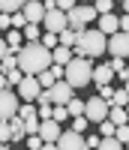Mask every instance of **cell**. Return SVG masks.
<instances>
[{
  "instance_id": "cell-28",
  "label": "cell",
  "mask_w": 129,
  "mask_h": 150,
  "mask_svg": "<svg viewBox=\"0 0 129 150\" xmlns=\"http://www.w3.org/2000/svg\"><path fill=\"white\" fill-rule=\"evenodd\" d=\"M96 150H123V147L114 141V138H99V147Z\"/></svg>"
},
{
  "instance_id": "cell-8",
  "label": "cell",
  "mask_w": 129,
  "mask_h": 150,
  "mask_svg": "<svg viewBox=\"0 0 129 150\" xmlns=\"http://www.w3.org/2000/svg\"><path fill=\"white\" fill-rule=\"evenodd\" d=\"M54 147H57V150H87V147H84V135L72 132V129H63L60 138L54 141Z\"/></svg>"
},
{
  "instance_id": "cell-12",
  "label": "cell",
  "mask_w": 129,
  "mask_h": 150,
  "mask_svg": "<svg viewBox=\"0 0 129 150\" xmlns=\"http://www.w3.org/2000/svg\"><path fill=\"white\" fill-rule=\"evenodd\" d=\"M60 132H63V126L60 123H54V120H42L39 123V138H42V144H54L57 138H60Z\"/></svg>"
},
{
  "instance_id": "cell-11",
  "label": "cell",
  "mask_w": 129,
  "mask_h": 150,
  "mask_svg": "<svg viewBox=\"0 0 129 150\" xmlns=\"http://www.w3.org/2000/svg\"><path fill=\"white\" fill-rule=\"evenodd\" d=\"M18 102H33L36 96H39V84H36V78H30V75H24L21 84H18Z\"/></svg>"
},
{
  "instance_id": "cell-27",
  "label": "cell",
  "mask_w": 129,
  "mask_h": 150,
  "mask_svg": "<svg viewBox=\"0 0 129 150\" xmlns=\"http://www.w3.org/2000/svg\"><path fill=\"white\" fill-rule=\"evenodd\" d=\"M36 132H39V120H36V117L24 120V138H27V135H36Z\"/></svg>"
},
{
  "instance_id": "cell-6",
  "label": "cell",
  "mask_w": 129,
  "mask_h": 150,
  "mask_svg": "<svg viewBox=\"0 0 129 150\" xmlns=\"http://www.w3.org/2000/svg\"><path fill=\"white\" fill-rule=\"evenodd\" d=\"M45 93H48V102H51V105H66L69 99H75V90H72L66 81H54Z\"/></svg>"
},
{
  "instance_id": "cell-33",
  "label": "cell",
  "mask_w": 129,
  "mask_h": 150,
  "mask_svg": "<svg viewBox=\"0 0 129 150\" xmlns=\"http://www.w3.org/2000/svg\"><path fill=\"white\" fill-rule=\"evenodd\" d=\"M108 66H111V72H117V75L126 69V63H123V60H108Z\"/></svg>"
},
{
  "instance_id": "cell-36",
  "label": "cell",
  "mask_w": 129,
  "mask_h": 150,
  "mask_svg": "<svg viewBox=\"0 0 129 150\" xmlns=\"http://www.w3.org/2000/svg\"><path fill=\"white\" fill-rule=\"evenodd\" d=\"M0 30H9V15H0Z\"/></svg>"
},
{
  "instance_id": "cell-9",
  "label": "cell",
  "mask_w": 129,
  "mask_h": 150,
  "mask_svg": "<svg viewBox=\"0 0 129 150\" xmlns=\"http://www.w3.org/2000/svg\"><path fill=\"white\" fill-rule=\"evenodd\" d=\"M21 15H24L27 24H36V27H39L42 18H45V9H42L39 0H27V3H21Z\"/></svg>"
},
{
  "instance_id": "cell-14",
  "label": "cell",
  "mask_w": 129,
  "mask_h": 150,
  "mask_svg": "<svg viewBox=\"0 0 129 150\" xmlns=\"http://www.w3.org/2000/svg\"><path fill=\"white\" fill-rule=\"evenodd\" d=\"M102 36H114V33H120V27H117V15H114V12H108V15H99V27H96Z\"/></svg>"
},
{
  "instance_id": "cell-5",
  "label": "cell",
  "mask_w": 129,
  "mask_h": 150,
  "mask_svg": "<svg viewBox=\"0 0 129 150\" xmlns=\"http://www.w3.org/2000/svg\"><path fill=\"white\" fill-rule=\"evenodd\" d=\"M105 51L111 54V60H126L129 54V36L126 33H114L105 39Z\"/></svg>"
},
{
  "instance_id": "cell-3",
  "label": "cell",
  "mask_w": 129,
  "mask_h": 150,
  "mask_svg": "<svg viewBox=\"0 0 129 150\" xmlns=\"http://www.w3.org/2000/svg\"><path fill=\"white\" fill-rule=\"evenodd\" d=\"M90 60H84V57H72L66 66H63V81H66L72 90H81V87H87L90 84Z\"/></svg>"
},
{
  "instance_id": "cell-34",
  "label": "cell",
  "mask_w": 129,
  "mask_h": 150,
  "mask_svg": "<svg viewBox=\"0 0 129 150\" xmlns=\"http://www.w3.org/2000/svg\"><path fill=\"white\" fill-rule=\"evenodd\" d=\"M6 141H9V126L0 123V144H6Z\"/></svg>"
},
{
  "instance_id": "cell-38",
  "label": "cell",
  "mask_w": 129,
  "mask_h": 150,
  "mask_svg": "<svg viewBox=\"0 0 129 150\" xmlns=\"http://www.w3.org/2000/svg\"><path fill=\"white\" fill-rule=\"evenodd\" d=\"M39 150H57V147H54V144H42Z\"/></svg>"
},
{
  "instance_id": "cell-10",
  "label": "cell",
  "mask_w": 129,
  "mask_h": 150,
  "mask_svg": "<svg viewBox=\"0 0 129 150\" xmlns=\"http://www.w3.org/2000/svg\"><path fill=\"white\" fill-rule=\"evenodd\" d=\"M39 27H45V33H60V30H66V15L63 12H57V9H51V12H45V18H42V24Z\"/></svg>"
},
{
  "instance_id": "cell-31",
  "label": "cell",
  "mask_w": 129,
  "mask_h": 150,
  "mask_svg": "<svg viewBox=\"0 0 129 150\" xmlns=\"http://www.w3.org/2000/svg\"><path fill=\"white\" fill-rule=\"evenodd\" d=\"M42 147V138L39 135H27V150H39Z\"/></svg>"
},
{
  "instance_id": "cell-30",
  "label": "cell",
  "mask_w": 129,
  "mask_h": 150,
  "mask_svg": "<svg viewBox=\"0 0 129 150\" xmlns=\"http://www.w3.org/2000/svg\"><path fill=\"white\" fill-rule=\"evenodd\" d=\"M111 135H114V126H111L108 120H102L99 123V138H111Z\"/></svg>"
},
{
  "instance_id": "cell-22",
  "label": "cell",
  "mask_w": 129,
  "mask_h": 150,
  "mask_svg": "<svg viewBox=\"0 0 129 150\" xmlns=\"http://www.w3.org/2000/svg\"><path fill=\"white\" fill-rule=\"evenodd\" d=\"M126 99H129V93H126V87H117V90H114V96H111V102H108V105H114V108H126Z\"/></svg>"
},
{
  "instance_id": "cell-7",
  "label": "cell",
  "mask_w": 129,
  "mask_h": 150,
  "mask_svg": "<svg viewBox=\"0 0 129 150\" xmlns=\"http://www.w3.org/2000/svg\"><path fill=\"white\" fill-rule=\"evenodd\" d=\"M18 96L15 90H0V123H6L9 117H15L18 114Z\"/></svg>"
},
{
  "instance_id": "cell-1",
  "label": "cell",
  "mask_w": 129,
  "mask_h": 150,
  "mask_svg": "<svg viewBox=\"0 0 129 150\" xmlns=\"http://www.w3.org/2000/svg\"><path fill=\"white\" fill-rule=\"evenodd\" d=\"M15 63H18V72L21 75L36 78L39 72H45L51 66V51H45L39 42H24L18 48V54H15Z\"/></svg>"
},
{
  "instance_id": "cell-19",
  "label": "cell",
  "mask_w": 129,
  "mask_h": 150,
  "mask_svg": "<svg viewBox=\"0 0 129 150\" xmlns=\"http://www.w3.org/2000/svg\"><path fill=\"white\" fill-rule=\"evenodd\" d=\"M63 108H66V114H69L72 120L84 114V102H81V99H69V102H66V105H63Z\"/></svg>"
},
{
  "instance_id": "cell-18",
  "label": "cell",
  "mask_w": 129,
  "mask_h": 150,
  "mask_svg": "<svg viewBox=\"0 0 129 150\" xmlns=\"http://www.w3.org/2000/svg\"><path fill=\"white\" fill-rule=\"evenodd\" d=\"M6 48H9V54H18V48H21V33L18 30H6Z\"/></svg>"
},
{
  "instance_id": "cell-16",
  "label": "cell",
  "mask_w": 129,
  "mask_h": 150,
  "mask_svg": "<svg viewBox=\"0 0 129 150\" xmlns=\"http://www.w3.org/2000/svg\"><path fill=\"white\" fill-rule=\"evenodd\" d=\"M69 60H72V51H69V48H54V51H51V63H54V66H66L69 63Z\"/></svg>"
},
{
  "instance_id": "cell-23",
  "label": "cell",
  "mask_w": 129,
  "mask_h": 150,
  "mask_svg": "<svg viewBox=\"0 0 129 150\" xmlns=\"http://www.w3.org/2000/svg\"><path fill=\"white\" fill-rule=\"evenodd\" d=\"M51 120H54V123H60V126H63V123L69 120L66 108H63V105H51Z\"/></svg>"
},
{
  "instance_id": "cell-25",
  "label": "cell",
  "mask_w": 129,
  "mask_h": 150,
  "mask_svg": "<svg viewBox=\"0 0 129 150\" xmlns=\"http://www.w3.org/2000/svg\"><path fill=\"white\" fill-rule=\"evenodd\" d=\"M12 69H18V63H15V54H6L3 60H0V72H12Z\"/></svg>"
},
{
  "instance_id": "cell-17",
  "label": "cell",
  "mask_w": 129,
  "mask_h": 150,
  "mask_svg": "<svg viewBox=\"0 0 129 150\" xmlns=\"http://www.w3.org/2000/svg\"><path fill=\"white\" fill-rule=\"evenodd\" d=\"M108 123H111V126H126V108L108 105Z\"/></svg>"
},
{
  "instance_id": "cell-20",
  "label": "cell",
  "mask_w": 129,
  "mask_h": 150,
  "mask_svg": "<svg viewBox=\"0 0 129 150\" xmlns=\"http://www.w3.org/2000/svg\"><path fill=\"white\" fill-rule=\"evenodd\" d=\"M21 12V0H0V15H15Z\"/></svg>"
},
{
  "instance_id": "cell-13",
  "label": "cell",
  "mask_w": 129,
  "mask_h": 150,
  "mask_svg": "<svg viewBox=\"0 0 129 150\" xmlns=\"http://www.w3.org/2000/svg\"><path fill=\"white\" fill-rule=\"evenodd\" d=\"M111 78H114V72H111L108 63H99V66L90 69V84H96V87H108Z\"/></svg>"
},
{
  "instance_id": "cell-2",
  "label": "cell",
  "mask_w": 129,
  "mask_h": 150,
  "mask_svg": "<svg viewBox=\"0 0 129 150\" xmlns=\"http://www.w3.org/2000/svg\"><path fill=\"white\" fill-rule=\"evenodd\" d=\"M105 54V36H102L96 27H87L81 36H78V42H75L72 48V57H102Z\"/></svg>"
},
{
  "instance_id": "cell-26",
  "label": "cell",
  "mask_w": 129,
  "mask_h": 150,
  "mask_svg": "<svg viewBox=\"0 0 129 150\" xmlns=\"http://www.w3.org/2000/svg\"><path fill=\"white\" fill-rule=\"evenodd\" d=\"M69 129H72V132H78V135H84V132L90 129V123H87L84 117H75V120L69 123Z\"/></svg>"
},
{
  "instance_id": "cell-21",
  "label": "cell",
  "mask_w": 129,
  "mask_h": 150,
  "mask_svg": "<svg viewBox=\"0 0 129 150\" xmlns=\"http://www.w3.org/2000/svg\"><path fill=\"white\" fill-rule=\"evenodd\" d=\"M39 36H42V27H36V24H27L21 30V39H27V42H39Z\"/></svg>"
},
{
  "instance_id": "cell-37",
  "label": "cell",
  "mask_w": 129,
  "mask_h": 150,
  "mask_svg": "<svg viewBox=\"0 0 129 150\" xmlns=\"http://www.w3.org/2000/svg\"><path fill=\"white\" fill-rule=\"evenodd\" d=\"M0 90H9V81H6V75H0Z\"/></svg>"
},
{
  "instance_id": "cell-24",
  "label": "cell",
  "mask_w": 129,
  "mask_h": 150,
  "mask_svg": "<svg viewBox=\"0 0 129 150\" xmlns=\"http://www.w3.org/2000/svg\"><path fill=\"white\" fill-rule=\"evenodd\" d=\"M111 9H114L111 0H96V3H93V12H96V15H108Z\"/></svg>"
},
{
  "instance_id": "cell-35",
  "label": "cell",
  "mask_w": 129,
  "mask_h": 150,
  "mask_svg": "<svg viewBox=\"0 0 129 150\" xmlns=\"http://www.w3.org/2000/svg\"><path fill=\"white\" fill-rule=\"evenodd\" d=\"M6 54H9V48H6V42H3V36H0V60H3Z\"/></svg>"
},
{
  "instance_id": "cell-39",
  "label": "cell",
  "mask_w": 129,
  "mask_h": 150,
  "mask_svg": "<svg viewBox=\"0 0 129 150\" xmlns=\"http://www.w3.org/2000/svg\"><path fill=\"white\" fill-rule=\"evenodd\" d=\"M0 150H9V144H0Z\"/></svg>"
},
{
  "instance_id": "cell-32",
  "label": "cell",
  "mask_w": 129,
  "mask_h": 150,
  "mask_svg": "<svg viewBox=\"0 0 129 150\" xmlns=\"http://www.w3.org/2000/svg\"><path fill=\"white\" fill-rule=\"evenodd\" d=\"M84 147H87V150H96V147H99V135H96V132L87 135V138H84Z\"/></svg>"
},
{
  "instance_id": "cell-15",
  "label": "cell",
  "mask_w": 129,
  "mask_h": 150,
  "mask_svg": "<svg viewBox=\"0 0 129 150\" xmlns=\"http://www.w3.org/2000/svg\"><path fill=\"white\" fill-rule=\"evenodd\" d=\"M6 126H9V141L21 144V138H24V120L15 114V117H9V120H6Z\"/></svg>"
},
{
  "instance_id": "cell-4",
  "label": "cell",
  "mask_w": 129,
  "mask_h": 150,
  "mask_svg": "<svg viewBox=\"0 0 129 150\" xmlns=\"http://www.w3.org/2000/svg\"><path fill=\"white\" fill-rule=\"evenodd\" d=\"M90 126H99L102 120H108V102L105 99H99V96H90L87 102H84V114H81Z\"/></svg>"
},
{
  "instance_id": "cell-29",
  "label": "cell",
  "mask_w": 129,
  "mask_h": 150,
  "mask_svg": "<svg viewBox=\"0 0 129 150\" xmlns=\"http://www.w3.org/2000/svg\"><path fill=\"white\" fill-rule=\"evenodd\" d=\"M21 78H24V75H21L18 69H12V72H6V81H9V90H12V87H18V84H21Z\"/></svg>"
}]
</instances>
